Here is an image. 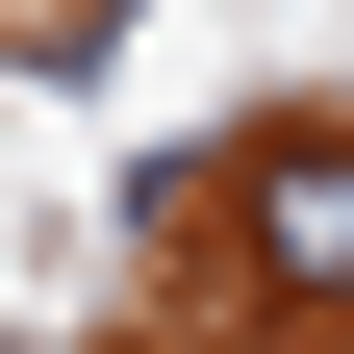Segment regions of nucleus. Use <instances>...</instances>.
Segmentation results:
<instances>
[{"mask_svg": "<svg viewBox=\"0 0 354 354\" xmlns=\"http://www.w3.org/2000/svg\"><path fill=\"white\" fill-rule=\"evenodd\" d=\"M228 228H253V279H279V304H354V127H253Z\"/></svg>", "mask_w": 354, "mask_h": 354, "instance_id": "nucleus-1", "label": "nucleus"}]
</instances>
